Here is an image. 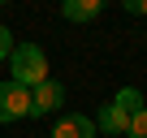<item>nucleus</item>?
Masks as SVG:
<instances>
[{"instance_id": "nucleus-1", "label": "nucleus", "mask_w": 147, "mask_h": 138, "mask_svg": "<svg viewBox=\"0 0 147 138\" xmlns=\"http://www.w3.org/2000/svg\"><path fill=\"white\" fill-rule=\"evenodd\" d=\"M9 69H13V82H22L30 91L39 82H48V56H43L39 43H18L13 56H9Z\"/></svg>"}, {"instance_id": "nucleus-2", "label": "nucleus", "mask_w": 147, "mask_h": 138, "mask_svg": "<svg viewBox=\"0 0 147 138\" xmlns=\"http://www.w3.org/2000/svg\"><path fill=\"white\" fill-rule=\"evenodd\" d=\"M22 117H30V86L9 78V82H0V125H13Z\"/></svg>"}, {"instance_id": "nucleus-3", "label": "nucleus", "mask_w": 147, "mask_h": 138, "mask_svg": "<svg viewBox=\"0 0 147 138\" xmlns=\"http://www.w3.org/2000/svg\"><path fill=\"white\" fill-rule=\"evenodd\" d=\"M61 104H65V86L56 78H48L30 91V117H52V112H61Z\"/></svg>"}, {"instance_id": "nucleus-4", "label": "nucleus", "mask_w": 147, "mask_h": 138, "mask_svg": "<svg viewBox=\"0 0 147 138\" xmlns=\"http://www.w3.org/2000/svg\"><path fill=\"white\" fill-rule=\"evenodd\" d=\"M52 138H95V121L82 117V112H74V117H61Z\"/></svg>"}, {"instance_id": "nucleus-5", "label": "nucleus", "mask_w": 147, "mask_h": 138, "mask_svg": "<svg viewBox=\"0 0 147 138\" xmlns=\"http://www.w3.org/2000/svg\"><path fill=\"white\" fill-rule=\"evenodd\" d=\"M100 13H104V0H65L61 5L65 22H95Z\"/></svg>"}, {"instance_id": "nucleus-6", "label": "nucleus", "mask_w": 147, "mask_h": 138, "mask_svg": "<svg viewBox=\"0 0 147 138\" xmlns=\"http://www.w3.org/2000/svg\"><path fill=\"white\" fill-rule=\"evenodd\" d=\"M95 129H104V134H130V117L117 104H104L100 117H95Z\"/></svg>"}, {"instance_id": "nucleus-7", "label": "nucleus", "mask_w": 147, "mask_h": 138, "mask_svg": "<svg viewBox=\"0 0 147 138\" xmlns=\"http://www.w3.org/2000/svg\"><path fill=\"white\" fill-rule=\"evenodd\" d=\"M113 104H117L125 117H138V112L147 108V104H143V91H134V86H121V91L113 95Z\"/></svg>"}, {"instance_id": "nucleus-8", "label": "nucleus", "mask_w": 147, "mask_h": 138, "mask_svg": "<svg viewBox=\"0 0 147 138\" xmlns=\"http://www.w3.org/2000/svg\"><path fill=\"white\" fill-rule=\"evenodd\" d=\"M13 48H18V43H13V30H9L5 22H0V65H5V60L13 56Z\"/></svg>"}, {"instance_id": "nucleus-9", "label": "nucleus", "mask_w": 147, "mask_h": 138, "mask_svg": "<svg viewBox=\"0 0 147 138\" xmlns=\"http://www.w3.org/2000/svg\"><path fill=\"white\" fill-rule=\"evenodd\" d=\"M125 138H147V108L138 112V117H130V134Z\"/></svg>"}, {"instance_id": "nucleus-10", "label": "nucleus", "mask_w": 147, "mask_h": 138, "mask_svg": "<svg viewBox=\"0 0 147 138\" xmlns=\"http://www.w3.org/2000/svg\"><path fill=\"white\" fill-rule=\"evenodd\" d=\"M125 13H147V0H125Z\"/></svg>"}]
</instances>
